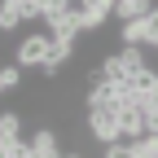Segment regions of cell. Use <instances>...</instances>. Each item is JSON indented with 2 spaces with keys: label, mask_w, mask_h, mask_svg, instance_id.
I'll return each instance as SVG.
<instances>
[{
  "label": "cell",
  "mask_w": 158,
  "mask_h": 158,
  "mask_svg": "<svg viewBox=\"0 0 158 158\" xmlns=\"http://www.w3.org/2000/svg\"><path fill=\"white\" fill-rule=\"evenodd\" d=\"M88 132L101 145H114L123 141V118H118V110H88Z\"/></svg>",
  "instance_id": "obj_1"
},
{
  "label": "cell",
  "mask_w": 158,
  "mask_h": 158,
  "mask_svg": "<svg viewBox=\"0 0 158 158\" xmlns=\"http://www.w3.org/2000/svg\"><path fill=\"white\" fill-rule=\"evenodd\" d=\"M48 53H53V35H27L22 44H18V66H40L44 70Z\"/></svg>",
  "instance_id": "obj_2"
},
{
  "label": "cell",
  "mask_w": 158,
  "mask_h": 158,
  "mask_svg": "<svg viewBox=\"0 0 158 158\" xmlns=\"http://www.w3.org/2000/svg\"><path fill=\"white\" fill-rule=\"evenodd\" d=\"M31 18H44L40 0H5V9H0V27L13 31L18 22H31Z\"/></svg>",
  "instance_id": "obj_3"
},
{
  "label": "cell",
  "mask_w": 158,
  "mask_h": 158,
  "mask_svg": "<svg viewBox=\"0 0 158 158\" xmlns=\"http://www.w3.org/2000/svg\"><path fill=\"white\" fill-rule=\"evenodd\" d=\"M118 118H123V136H127V141H141V136H145V106H141V101L123 106Z\"/></svg>",
  "instance_id": "obj_4"
},
{
  "label": "cell",
  "mask_w": 158,
  "mask_h": 158,
  "mask_svg": "<svg viewBox=\"0 0 158 158\" xmlns=\"http://www.w3.org/2000/svg\"><path fill=\"white\" fill-rule=\"evenodd\" d=\"M79 31H84V18H75V13H66V18H57V22H48V35L62 40V44H75Z\"/></svg>",
  "instance_id": "obj_5"
},
{
  "label": "cell",
  "mask_w": 158,
  "mask_h": 158,
  "mask_svg": "<svg viewBox=\"0 0 158 158\" xmlns=\"http://www.w3.org/2000/svg\"><path fill=\"white\" fill-rule=\"evenodd\" d=\"M31 145H35V158H66L53 132H35V136H31Z\"/></svg>",
  "instance_id": "obj_6"
},
{
  "label": "cell",
  "mask_w": 158,
  "mask_h": 158,
  "mask_svg": "<svg viewBox=\"0 0 158 158\" xmlns=\"http://www.w3.org/2000/svg\"><path fill=\"white\" fill-rule=\"evenodd\" d=\"M154 5L149 0H114V18H123V22H132V18H145Z\"/></svg>",
  "instance_id": "obj_7"
},
{
  "label": "cell",
  "mask_w": 158,
  "mask_h": 158,
  "mask_svg": "<svg viewBox=\"0 0 158 158\" xmlns=\"http://www.w3.org/2000/svg\"><path fill=\"white\" fill-rule=\"evenodd\" d=\"M127 84H132V92H136V97H149V92L158 88V70H149V66H145V70H136Z\"/></svg>",
  "instance_id": "obj_8"
},
{
  "label": "cell",
  "mask_w": 158,
  "mask_h": 158,
  "mask_svg": "<svg viewBox=\"0 0 158 158\" xmlns=\"http://www.w3.org/2000/svg\"><path fill=\"white\" fill-rule=\"evenodd\" d=\"M0 158H35V145L13 136V141H0Z\"/></svg>",
  "instance_id": "obj_9"
},
{
  "label": "cell",
  "mask_w": 158,
  "mask_h": 158,
  "mask_svg": "<svg viewBox=\"0 0 158 158\" xmlns=\"http://www.w3.org/2000/svg\"><path fill=\"white\" fill-rule=\"evenodd\" d=\"M123 44H149V31H145V18H132V22H123Z\"/></svg>",
  "instance_id": "obj_10"
},
{
  "label": "cell",
  "mask_w": 158,
  "mask_h": 158,
  "mask_svg": "<svg viewBox=\"0 0 158 158\" xmlns=\"http://www.w3.org/2000/svg\"><path fill=\"white\" fill-rule=\"evenodd\" d=\"M70 48H75V44H62V40H53V53H48V62H44V70L53 75L57 66H66V57H70Z\"/></svg>",
  "instance_id": "obj_11"
},
{
  "label": "cell",
  "mask_w": 158,
  "mask_h": 158,
  "mask_svg": "<svg viewBox=\"0 0 158 158\" xmlns=\"http://www.w3.org/2000/svg\"><path fill=\"white\" fill-rule=\"evenodd\" d=\"M18 127H22V114H13V110H5V114H0V141H13V136H18Z\"/></svg>",
  "instance_id": "obj_12"
},
{
  "label": "cell",
  "mask_w": 158,
  "mask_h": 158,
  "mask_svg": "<svg viewBox=\"0 0 158 158\" xmlns=\"http://www.w3.org/2000/svg\"><path fill=\"white\" fill-rule=\"evenodd\" d=\"M106 158H136V141H114V145H106Z\"/></svg>",
  "instance_id": "obj_13"
},
{
  "label": "cell",
  "mask_w": 158,
  "mask_h": 158,
  "mask_svg": "<svg viewBox=\"0 0 158 158\" xmlns=\"http://www.w3.org/2000/svg\"><path fill=\"white\" fill-rule=\"evenodd\" d=\"M110 13H114V9H101V5H92V9L84 13V31H97V27H101Z\"/></svg>",
  "instance_id": "obj_14"
},
{
  "label": "cell",
  "mask_w": 158,
  "mask_h": 158,
  "mask_svg": "<svg viewBox=\"0 0 158 158\" xmlns=\"http://www.w3.org/2000/svg\"><path fill=\"white\" fill-rule=\"evenodd\" d=\"M136 158H158V136H141L136 141Z\"/></svg>",
  "instance_id": "obj_15"
},
{
  "label": "cell",
  "mask_w": 158,
  "mask_h": 158,
  "mask_svg": "<svg viewBox=\"0 0 158 158\" xmlns=\"http://www.w3.org/2000/svg\"><path fill=\"white\" fill-rule=\"evenodd\" d=\"M18 88V66H5L0 70V92H13Z\"/></svg>",
  "instance_id": "obj_16"
},
{
  "label": "cell",
  "mask_w": 158,
  "mask_h": 158,
  "mask_svg": "<svg viewBox=\"0 0 158 158\" xmlns=\"http://www.w3.org/2000/svg\"><path fill=\"white\" fill-rule=\"evenodd\" d=\"M145 31H149V48H158V9L145 13Z\"/></svg>",
  "instance_id": "obj_17"
},
{
  "label": "cell",
  "mask_w": 158,
  "mask_h": 158,
  "mask_svg": "<svg viewBox=\"0 0 158 158\" xmlns=\"http://www.w3.org/2000/svg\"><path fill=\"white\" fill-rule=\"evenodd\" d=\"M136 101H141V106H145V110H158V88H154V92H149V97H136Z\"/></svg>",
  "instance_id": "obj_18"
},
{
  "label": "cell",
  "mask_w": 158,
  "mask_h": 158,
  "mask_svg": "<svg viewBox=\"0 0 158 158\" xmlns=\"http://www.w3.org/2000/svg\"><path fill=\"white\" fill-rule=\"evenodd\" d=\"M66 158H79V154H66Z\"/></svg>",
  "instance_id": "obj_19"
}]
</instances>
